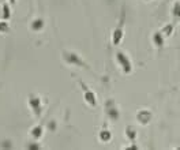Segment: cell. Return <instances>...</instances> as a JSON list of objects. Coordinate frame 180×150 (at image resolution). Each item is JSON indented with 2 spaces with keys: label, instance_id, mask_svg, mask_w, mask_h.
Instances as JSON below:
<instances>
[{
  "label": "cell",
  "instance_id": "3957f363",
  "mask_svg": "<svg viewBox=\"0 0 180 150\" xmlns=\"http://www.w3.org/2000/svg\"><path fill=\"white\" fill-rule=\"evenodd\" d=\"M164 37H165V35L161 33V30H160V32H156V33L153 34V42H154V44H156L158 48H161V47L164 45Z\"/></svg>",
  "mask_w": 180,
  "mask_h": 150
},
{
  "label": "cell",
  "instance_id": "277c9868",
  "mask_svg": "<svg viewBox=\"0 0 180 150\" xmlns=\"http://www.w3.org/2000/svg\"><path fill=\"white\" fill-rule=\"evenodd\" d=\"M66 59H67L70 63H74V64H78V66H86L85 63H83L77 55H74V53H70V55H67V56H66Z\"/></svg>",
  "mask_w": 180,
  "mask_h": 150
},
{
  "label": "cell",
  "instance_id": "ba28073f",
  "mask_svg": "<svg viewBox=\"0 0 180 150\" xmlns=\"http://www.w3.org/2000/svg\"><path fill=\"white\" fill-rule=\"evenodd\" d=\"M30 105L33 106V109H34L35 111V113H37V115H40V100L38 98H32V100H30Z\"/></svg>",
  "mask_w": 180,
  "mask_h": 150
},
{
  "label": "cell",
  "instance_id": "52a82bcc",
  "mask_svg": "<svg viewBox=\"0 0 180 150\" xmlns=\"http://www.w3.org/2000/svg\"><path fill=\"white\" fill-rule=\"evenodd\" d=\"M126 135H127V138H130L131 141H135V136H136V131L134 127H127L126 128Z\"/></svg>",
  "mask_w": 180,
  "mask_h": 150
},
{
  "label": "cell",
  "instance_id": "5b68a950",
  "mask_svg": "<svg viewBox=\"0 0 180 150\" xmlns=\"http://www.w3.org/2000/svg\"><path fill=\"white\" fill-rule=\"evenodd\" d=\"M121 37H123V30H121V26H120L119 29H116L115 32H113V37H112L113 44L117 45L119 42L121 41Z\"/></svg>",
  "mask_w": 180,
  "mask_h": 150
},
{
  "label": "cell",
  "instance_id": "4fadbf2b",
  "mask_svg": "<svg viewBox=\"0 0 180 150\" xmlns=\"http://www.w3.org/2000/svg\"><path fill=\"white\" fill-rule=\"evenodd\" d=\"M41 27H42V21H40V19H37V21L33 23V29L38 30V29H41Z\"/></svg>",
  "mask_w": 180,
  "mask_h": 150
},
{
  "label": "cell",
  "instance_id": "8fae6325",
  "mask_svg": "<svg viewBox=\"0 0 180 150\" xmlns=\"http://www.w3.org/2000/svg\"><path fill=\"white\" fill-rule=\"evenodd\" d=\"M172 12H173L175 17L180 19V3H176V4H175V6H173V10H172Z\"/></svg>",
  "mask_w": 180,
  "mask_h": 150
},
{
  "label": "cell",
  "instance_id": "7c38bea8",
  "mask_svg": "<svg viewBox=\"0 0 180 150\" xmlns=\"http://www.w3.org/2000/svg\"><path fill=\"white\" fill-rule=\"evenodd\" d=\"M32 133H33V135H34L35 138H40V136L42 135V128H41V127L38 126V127H35V128L33 130Z\"/></svg>",
  "mask_w": 180,
  "mask_h": 150
},
{
  "label": "cell",
  "instance_id": "8992f818",
  "mask_svg": "<svg viewBox=\"0 0 180 150\" xmlns=\"http://www.w3.org/2000/svg\"><path fill=\"white\" fill-rule=\"evenodd\" d=\"M85 98H86V101H87L89 104L92 106H94L96 105V96L93 94L92 91H87L86 90V96H85Z\"/></svg>",
  "mask_w": 180,
  "mask_h": 150
},
{
  "label": "cell",
  "instance_id": "6da1fadb",
  "mask_svg": "<svg viewBox=\"0 0 180 150\" xmlns=\"http://www.w3.org/2000/svg\"><path fill=\"white\" fill-rule=\"evenodd\" d=\"M116 56H117V62L120 63V66L123 67L124 72H126V74L131 72V62L128 60L127 56L124 55V53H121V52H119Z\"/></svg>",
  "mask_w": 180,
  "mask_h": 150
},
{
  "label": "cell",
  "instance_id": "9c48e42d",
  "mask_svg": "<svg viewBox=\"0 0 180 150\" xmlns=\"http://www.w3.org/2000/svg\"><path fill=\"white\" fill-rule=\"evenodd\" d=\"M172 32H173V26H172V25H166L165 27L161 29V33H163L165 37H169V35L172 34Z\"/></svg>",
  "mask_w": 180,
  "mask_h": 150
},
{
  "label": "cell",
  "instance_id": "7a4b0ae2",
  "mask_svg": "<svg viewBox=\"0 0 180 150\" xmlns=\"http://www.w3.org/2000/svg\"><path fill=\"white\" fill-rule=\"evenodd\" d=\"M136 119H138L142 124H148L149 121H150V119H151V112L148 111V109H142V111L138 112Z\"/></svg>",
  "mask_w": 180,
  "mask_h": 150
},
{
  "label": "cell",
  "instance_id": "30bf717a",
  "mask_svg": "<svg viewBox=\"0 0 180 150\" xmlns=\"http://www.w3.org/2000/svg\"><path fill=\"white\" fill-rule=\"evenodd\" d=\"M100 138H101V141L102 142H108L111 139V133L108 131V130H104V131H101V134H100Z\"/></svg>",
  "mask_w": 180,
  "mask_h": 150
}]
</instances>
